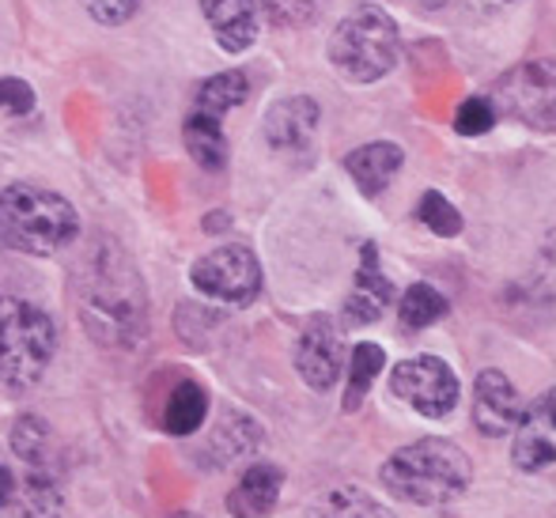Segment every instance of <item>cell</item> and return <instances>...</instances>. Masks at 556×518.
<instances>
[{"instance_id": "6da1fadb", "label": "cell", "mask_w": 556, "mask_h": 518, "mask_svg": "<svg viewBox=\"0 0 556 518\" xmlns=\"http://www.w3.org/2000/svg\"><path fill=\"white\" fill-rule=\"evenodd\" d=\"M80 321L103 349H137L148 337V295L132 257L114 239H99L76 280Z\"/></svg>"}, {"instance_id": "7a4b0ae2", "label": "cell", "mask_w": 556, "mask_h": 518, "mask_svg": "<svg viewBox=\"0 0 556 518\" xmlns=\"http://www.w3.org/2000/svg\"><path fill=\"white\" fill-rule=\"evenodd\" d=\"M382 484L390 496L417 507H446L462 500L473 484V462L451 439H417L402 446L382 466Z\"/></svg>"}, {"instance_id": "3957f363", "label": "cell", "mask_w": 556, "mask_h": 518, "mask_svg": "<svg viewBox=\"0 0 556 518\" xmlns=\"http://www.w3.org/2000/svg\"><path fill=\"white\" fill-rule=\"evenodd\" d=\"M0 212H4V250H20L30 257L58 254L80 235V216L73 201L35 182L4 186Z\"/></svg>"}, {"instance_id": "277c9868", "label": "cell", "mask_w": 556, "mask_h": 518, "mask_svg": "<svg viewBox=\"0 0 556 518\" xmlns=\"http://www.w3.org/2000/svg\"><path fill=\"white\" fill-rule=\"evenodd\" d=\"M58 356V326L38 303L0 295V382L27 390L50 371Z\"/></svg>"}, {"instance_id": "5b68a950", "label": "cell", "mask_w": 556, "mask_h": 518, "mask_svg": "<svg viewBox=\"0 0 556 518\" xmlns=\"http://www.w3.org/2000/svg\"><path fill=\"white\" fill-rule=\"evenodd\" d=\"M326 53L337 76L352 84H375L397 65V23L382 8L364 4L337 23Z\"/></svg>"}, {"instance_id": "8992f818", "label": "cell", "mask_w": 556, "mask_h": 518, "mask_svg": "<svg viewBox=\"0 0 556 518\" xmlns=\"http://www.w3.org/2000/svg\"><path fill=\"white\" fill-rule=\"evenodd\" d=\"M500 117H511L530 129H556V61H522L489 88Z\"/></svg>"}, {"instance_id": "52a82bcc", "label": "cell", "mask_w": 556, "mask_h": 518, "mask_svg": "<svg viewBox=\"0 0 556 518\" xmlns=\"http://www.w3.org/2000/svg\"><path fill=\"white\" fill-rule=\"evenodd\" d=\"M190 280L205 300L231 303V307H250L262 295V262L250 247L224 242L193 262Z\"/></svg>"}, {"instance_id": "ba28073f", "label": "cell", "mask_w": 556, "mask_h": 518, "mask_svg": "<svg viewBox=\"0 0 556 518\" xmlns=\"http://www.w3.org/2000/svg\"><path fill=\"white\" fill-rule=\"evenodd\" d=\"M390 394L428 420H443L458 405V379L440 356H413L390 371Z\"/></svg>"}, {"instance_id": "9c48e42d", "label": "cell", "mask_w": 556, "mask_h": 518, "mask_svg": "<svg viewBox=\"0 0 556 518\" xmlns=\"http://www.w3.org/2000/svg\"><path fill=\"white\" fill-rule=\"evenodd\" d=\"M295 371L315 394L337 387V379H341V333H337V321L330 314H315L303 326L300 349H295Z\"/></svg>"}, {"instance_id": "30bf717a", "label": "cell", "mask_w": 556, "mask_h": 518, "mask_svg": "<svg viewBox=\"0 0 556 518\" xmlns=\"http://www.w3.org/2000/svg\"><path fill=\"white\" fill-rule=\"evenodd\" d=\"M511 462L527 473H542V469L556 466V387L522 409Z\"/></svg>"}, {"instance_id": "8fae6325", "label": "cell", "mask_w": 556, "mask_h": 518, "mask_svg": "<svg viewBox=\"0 0 556 518\" xmlns=\"http://www.w3.org/2000/svg\"><path fill=\"white\" fill-rule=\"evenodd\" d=\"M522 420V397L515 382L496 367H484L473 382V424L484 439L515 435Z\"/></svg>"}, {"instance_id": "7c38bea8", "label": "cell", "mask_w": 556, "mask_h": 518, "mask_svg": "<svg viewBox=\"0 0 556 518\" xmlns=\"http://www.w3.org/2000/svg\"><path fill=\"white\" fill-rule=\"evenodd\" d=\"M318 117H323V110L311 96L280 99L265 114V140L277 152H307V144L315 140Z\"/></svg>"}, {"instance_id": "4fadbf2b", "label": "cell", "mask_w": 556, "mask_h": 518, "mask_svg": "<svg viewBox=\"0 0 556 518\" xmlns=\"http://www.w3.org/2000/svg\"><path fill=\"white\" fill-rule=\"evenodd\" d=\"M394 303V285L382 277L379 269V250L371 242H364V262H359L356 285L349 292V303H344V321L349 326H371V321L382 318V311Z\"/></svg>"}, {"instance_id": "5bb4252c", "label": "cell", "mask_w": 556, "mask_h": 518, "mask_svg": "<svg viewBox=\"0 0 556 518\" xmlns=\"http://www.w3.org/2000/svg\"><path fill=\"white\" fill-rule=\"evenodd\" d=\"M280 489H285V473H280L273 462H254V466L239 477V484L227 492V515L269 518L280 504Z\"/></svg>"}, {"instance_id": "9a60e30c", "label": "cell", "mask_w": 556, "mask_h": 518, "mask_svg": "<svg viewBox=\"0 0 556 518\" xmlns=\"http://www.w3.org/2000/svg\"><path fill=\"white\" fill-rule=\"evenodd\" d=\"M402 163H405V152L397 144H390V140H371V144H359L344 155V170H349V178L356 182V190L364 193V198H379V193L394 182Z\"/></svg>"}, {"instance_id": "2e32d148", "label": "cell", "mask_w": 556, "mask_h": 518, "mask_svg": "<svg viewBox=\"0 0 556 518\" xmlns=\"http://www.w3.org/2000/svg\"><path fill=\"white\" fill-rule=\"evenodd\" d=\"M213 38L224 53H242L257 38V0H201Z\"/></svg>"}, {"instance_id": "e0dca14e", "label": "cell", "mask_w": 556, "mask_h": 518, "mask_svg": "<svg viewBox=\"0 0 556 518\" xmlns=\"http://www.w3.org/2000/svg\"><path fill=\"white\" fill-rule=\"evenodd\" d=\"M8 518H61L65 515V496L53 469H27L23 466L15 496L8 504Z\"/></svg>"}, {"instance_id": "ac0fdd59", "label": "cell", "mask_w": 556, "mask_h": 518, "mask_svg": "<svg viewBox=\"0 0 556 518\" xmlns=\"http://www.w3.org/2000/svg\"><path fill=\"white\" fill-rule=\"evenodd\" d=\"M182 144L201 170H224L227 167L224 117L205 114V110H190V114H186V125H182Z\"/></svg>"}, {"instance_id": "d6986e66", "label": "cell", "mask_w": 556, "mask_h": 518, "mask_svg": "<svg viewBox=\"0 0 556 518\" xmlns=\"http://www.w3.org/2000/svg\"><path fill=\"white\" fill-rule=\"evenodd\" d=\"M307 518H397V515L387 504H379L375 496H367L364 489L337 484V489L311 500Z\"/></svg>"}, {"instance_id": "ffe728a7", "label": "cell", "mask_w": 556, "mask_h": 518, "mask_svg": "<svg viewBox=\"0 0 556 518\" xmlns=\"http://www.w3.org/2000/svg\"><path fill=\"white\" fill-rule=\"evenodd\" d=\"M205 416H208V390L201 387V382L186 379L170 390L167 409H163V428H167L170 435H193V431H201Z\"/></svg>"}, {"instance_id": "44dd1931", "label": "cell", "mask_w": 556, "mask_h": 518, "mask_svg": "<svg viewBox=\"0 0 556 518\" xmlns=\"http://www.w3.org/2000/svg\"><path fill=\"white\" fill-rule=\"evenodd\" d=\"M12 454L27 469H53V435L42 416L27 413L12 428Z\"/></svg>"}, {"instance_id": "7402d4cb", "label": "cell", "mask_w": 556, "mask_h": 518, "mask_svg": "<svg viewBox=\"0 0 556 518\" xmlns=\"http://www.w3.org/2000/svg\"><path fill=\"white\" fill-rule=\"evenodd\" d=\"M247 99H250L247 73H242V68H227V73H216L201 84L198 96H193V110H205V114L224 117L227 110L242 106Z\"/></svg>"}, {"instance_id": "603a6c76", "label": "cell", "mask_w": 556, "mask_h": 518, "mask_svg": "<svg viewBox=\"0 0 556 518\" xmlns=\"http://www.w3.org/2000/svg\"><path fill=\"white\" fill-rule=\"evenodd\" d=\"M387 367V352L371 341H359L352 349V364H349V387H344V413H356L364 405V397L371 394V382L382 375Z\"/></svg>"}, {"instance_id": "cb8c5ba5", "label": "cell", "mask_w": 556, "mask_h": 518, "mask_svg": "<svg viewBox=\"0 0 556 518\" xmlns=\"http://www.w3.org/2000/svg\"><path fill=\"white\" fill-rule=\"evenodd\" d=\"M397 307H402V326L409 329V333L428 329L440 318H446V300L432 285H409L402 292V303H397Z\"/></svg>"}, {"instance_id": "d4e9b609", "label": "cell", "mask_w": 556, "mask_h": 518, "mask_svg": "<svg viewBox=\"0 0 556 518\" xmlns=\"http://www.w3.org/2000/svg\"><path fill=\"white\" fill-rule=\"evenodd\" d=\"M257 443V428L250 416H231L227 413V420L220 424V431L213 435V443H208V454L220 451L213 458V466H227V462L242 458V454H250Z\"/></svg>"}, {"instance_id": "484cf974", "label": "cell", "mask_w": 556, "mask_h": 518, "mask_svg": "<svg viewBox=\"0 0 556 518\" xmlns=\"http://www.w3.org/2000/svg\"><path fill=\"white\" fill-rule=\"evenodd\" d=\"M417 219L428 227L432 235H443V239H454L462 231V212L443 198V193L428 190L417 205Z\"/></svg>"}, {"instance_id": "4316f807", "label": "cell", "mask_w": 556, "mask_h": 518, "mask_svg": "<svg viewBox=\"0 0 556 518\" xmlns=\"http://www.w3.org/2000/svg\"><path fill=\"white\" fill-rule=\"evenodd\" d=\"M326 0H257L262 15L277 27H303L323 12Z\"/></svg>"}, {"instance_id": "83f0119b", "label": "cell", "mask_w": 556, "mask_h": 518, "mask_svg": "<svg viewBox=\"0 0 556 518\" xmlns=\"http://www.w3.org/2000/svg\"><path fill=\"white\" fill-rule=\"evenodd\" d=\"M496 106H492L489 96H473L466 99V103L458 106V114H454V129L462 132V137H481V132H489L492 125H496Z\"/></svg>"}, {"instance_id": "f1b7e54d", "label": "cell", "mask_w": 556, "mask_h": 518, "mask_svg": "<svg viewBox=\"0 0 556 518\" xmlns=\"http://www.w3.org/2000/svg\"><path fill=\"white\" fill-rule=\"evenodd\" d=\"M0 110L8 117H27L35 110V88L15 76H0Z\"/></svg>"}, {"instance_id": "f546056e", "label": "cell", "mask_w": 556, "mask_h": 518, "mask_svg": "<svg viewBox=\"0 0 556 518\" xmlns=\"http://www.w3.org/2000/svg\"><path fill=\"white\" fill-rule=\"evenodd\" d=\"M80 4H84V12L96 23H103V27H122V23H129L132 15H137L140 0H80Z\"/></svg>"}, {"instance_id": "4dcf8cb0", "label": "cell", "mask_w": 556, "mask_h": 518, "mask_svg": "<svg viewBox=\"0 0 556 518\" xmlns=\"http://www.w3.org/2000/svg\"><path fill=\"white\" fill-rule=\"evenodd\" d=\"M15 484H20V473H15V469H12V462H8V454L0 451V511H8V504H12Z\"/></svg>"}, {"instance_id": "1f68e13d", "label": "cell", "mask_w": 556, "mask_h": 518, "mask_svg": "<svg viewBox=\"0 0 556 518\" xmlns=\"http://www.w3.org/2000/svg\"><path fill=\"white\" fill-rule=\"evenodd\" d=\"M477 8H484V12H500V8H511L519 4V0H473Z\"/></svg>"}, {"instance_id": "d6a6232c", "label": "cell", "mask_w": 556, "mask_h": 518, "mask_svg": "<svg viewBox=\"0 0 556 518\" xmlns=\"http://www.w3.org/2000/svg\"><path fill=\"white\" fill-rule=\"evenodd\" d=\"M425 8H443V4H451V0H420Z\"/></svg>"}, {"instance_id": "836d02e7", "label": "cell", "mask_w": 556, "mask_h": 518, "mask_svg": "<svg viewBox=\"0 0 556 518\" xmlns=\"http://www.w3.org/2000/svg\"><path fill=\"white\" fill-rule=\"evenodd\" d=\"M0 250H4V212H0Z\"/></svg>"}, {"instance_id": "e575fe53", "label": "cell", "mask_w": 556, "mask_h": 518, "mask_svg": "<svg viewBox=\"0 0 556 518\" xmlns=\"http://www.w3.org/2000/svg\"><path fill=\"white\" fill-rule=\"evenodd\" d=\"M170 518H201V515H193V511H178V515H170Z\"/></svg>"}]
</instances>
